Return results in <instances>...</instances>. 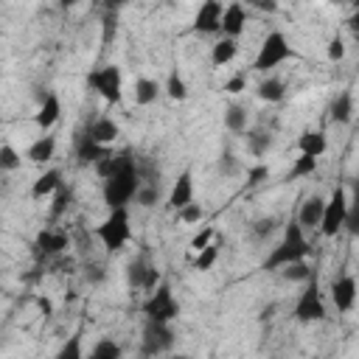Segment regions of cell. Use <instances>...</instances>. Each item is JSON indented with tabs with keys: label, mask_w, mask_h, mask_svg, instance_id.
Listing matches in <instances>:
<instances>
[{
	"label": "cell",
	"mask_w": 359,
	"mask_h": 359,
	"mask_svg": "<svg viewBox=\"0 0 359 359\" xmlns=\"http://www.w3.org/2000/svg\"><path fill=\"white\" fill-rule=\"evenodd\" d=\"M317 165H320V160L317 157H309V154H300L297 160H294V165H292V171H289V180L294 177H311L314 171H317Z\"/></svg>",
	"instance_id": "35"
},
{
	"label": "cell",
	"mask_w": 359,
	"mask_h": 359,
	"mask_svg": "<svg viewBox=\"0 0 359 359\" xmlns=\"http://www.w3.org/2000/svg\"><path fill=\"white\" fill-rule=\"evenodd\" d=\"M157 95H160V87H157L154 79H137V81H135V104H137V107L154 104Z\"/></svg>",
	"instance_id": "28"
},
{
	"label": "cell",
	"mask_w": 359,
	"mask_h": 359,
	"mask_svg": "<svg viewBox=\"0 0 359 359\" xmlns=\"http://www.w3.org/2000/svg\"><path fill=\"white\" fill-rule=\"evenodd\" d=\"M280 272H283L286 280H306V278L311 275V269H309L303 261H300V264H292V266H286V269H280Z\"/></svg>",
	"instance_id": "41"
},
{
	"label": "cell",
	"mask_w": 359,
	"mask_h": 359,
	"mask_svg": "<svg viewBox=\"0 0 359 359\" xmlns=\"http://www.w3.org/2000/svg\"><path fill=\"white\" fill-rule=\"evenodd\" d=\"M87 87L95 90L107 104H121L123 98V76L118 65H104L87 73Z\"/></svg>",
	"instance_id": "7"
},
{
	"label": "cell",
	"mask_w": 359,
	"mask_h": 359,
	"mask_svg": "<svg viewBox=\"0 0 359 359\" xmlns=\"http://www.w3.org/2000/svg\"><path fill=\"white\" fill-rule=\"evenodd\" d=\"M73 205V188H67L65 182L53 191V205H50V216L53 219H59V216H65L67 213V208Z\"/></svg>",
	"instance_id": "30"
},
{
	"label": "cell",
	"mask_w": 359,
	"mask_h": 359,
	"mask_svg": "<svg viewBox=\"0 0 359 359\" xmlns=\"http://www.w3.org/2000/svg\"><path fill=\"white\" fill-rule=\"evenodd\" d=\"M87 359H123V348H121V342H115L112 337H104V339H98V342L90 348Z\"/></svg>",
	"instance_id": "27"
},
{
	"label": "cell",
	"mask_w": 359,
	"mask_h": 359,
	"mask_svg": "<svg viewBox=\"0 0 359 359\" xmlns=\"http://www.w3.org/2000/svg\"><path fill=\"white\" fill-rule=\"evenodd\" d=\"M323 205H325V199L323 196H309L303 205H300V213H297V224L303 227V230H309V227H320V219H323Z\"/></svg>",
	"instance_id": "20"
},
{
	"label": "cell",
	"mask_w": 359,
	"mask_h": 359,
	"mask_svg": "<svg viewBox=\"0 0 359 359\" xmlns=\"http://www.w3.org/2000/svg\"><path fill=\"white\" fill-rule=\"evenodd\" d=\"M140 311L146 314V323H171L180 317V303L171 292L168 280H160L154 292H149V297L140 303Z\"/></svg>",
	"instance_id": "6"
},
{
	"label": "cell",
	"mask_w": 359,
	"mask_h": 359,
	"mask_svg": "<svg viewBox=\"0 0 359 359\" xmlns=\"http://www.w3.org/2000/svg\"><path fill=\"white\" fill-rule=\"evenodd\" d=\"M0 233H3V222H0Z\"/></svg>",
	"instance_id": "48"
},
{
	"label": "cell",
	"mask_w": 359,
	"mask_h": 359,
	"mask_svg": "<svg viewBox=\"0 0 359 359\" xmlns=\"http://www.w3.org/2000/svg\"><path fill=\"white\" fill-rule=\"evenodd\" d=\"M236 53H238V42L222 36V39L213 45V50H210V65H213V67H224V65H230V62L236 59Z\"/></svg>",
	"instance_id": "25"
},
{
	"label": "cell",
	"mask_w": 359,
	"mask_h": 359,
	"mask_svg": "<svg viewBox=\"0 0 359 359\" xmlns=\"http://www.w3.org/2000/svg\"><path fill=\"white\" fill-rule=\"evenodd\" d=\"M165 95L174 98V101H185V98H188V84H185V79L180 76L177 67H174V70L168 73V79H165Z\"/></svg>",
	"instance_id": "31"
},
{
	"label": "cell",
	"mask_w": 359,
	"mask_h": 359,
	"mask_svg": "<svg viewBox=\"0 0 359 359\" xmlns=\"http://www.w3.org/2000/svg\"><path fill=\"white\" fill-rule=\"evenodd\" d=\"M309 255H311V244H309V238H306V230H303L297 222H289V224L283 227L280 241H278V244L272 247V252L264 258L261 269H266V272H280V269H286V266H292V264L306 261Z\"/></svg>",
	"instance_id": "2"
},
{
	"label": "cell",
	"mask_w": 359,
	"mask_h": 359,
	"mask_svg": "<svg viewBox=\"0 0 359 359\" xmlns=\"http://www.w3.org/2000/svg\"><path fill=\"white\" fill-rule=\"evenodd\" d=\"M39 309H42V311H45V314H50V303H48V300H45V297H39Z\"/></svg>",
	"instance_id": "46"
},
{
	"label": "cell",
	"mask_w": 359,
	"mask_h": 359,
	"mask_svg": "<svg viewBox=\"0 0 359 359\" xmlns=\"http://www.w3.org/2000/svg\"><path fill=\"white\" fill-rule=\"evenodd\" d=\"M213 236H216V227H213V224H208L205 230H199V233H196V236L191 238V247H194V250L199 252V250H205V247H208V244L213 241Z\"/></svg>",
	"instance_id": "38"
},
{
	"label": "cell",
	"mask_w": 359,
	"mask_h": 359,
	"mask_svg": "<svg viewBox=\"0 0 359 359\" xmlns=\"http://www.w3.org/2000/svg\"><path fill=\"white\" fill-rule=\"evenodd\" d=\"M168 359H191V356H185V353H180V356H177V353H174V356H168Z\"/></svg>",
	"instance_id": "47"
},
{
	"label": "cell",
	"mask_w": 359,
	"mask_h": 359,
	"mask_svg": "<svg viewBox=\"0 0 359 359\" xmlns=\"http://www.w3.org/2000/svg\"><path fill=\"white\" fill-rule=\"evenodd\" d=\"M275 227H278V219L275 216H266V219L255 222V233L258 236H269V233H275Z\"/></svg>",
	"instance_id": "44"
},
{
	"label": "cell",
	"mask_w": 359,
	"mask_h": 359,
	"mask_svg": "<svg viewBox=\"0 0 359 359\" xmlns=\"http://www.w3.org/2000/svg\"><path fill=\"white\" fill-rule=\"evenodd\" d=\"M216 258H219V244H216V241H210L205 250H199V252H196L194 269H199V272H208V269H213Z\"/></svg>",
	"instance_id": "34"
},
{
	"label": "cell",
	"mask_w": 359,
	"mask_h": 359,
	"mask_svg": "<svg viewBox=\"0 0 359 359\" xmlns=\"http://www.w3.org/2000/svg\"><path fill=\"white\" fill-rule=\"evenodd\" d=\"M266 177H269V168H266L264 163L252 165V168L247 171V188H255V185H261V182H264Z\"/></svg>",
	"instance_id": "40"
},
{
	"label": "cell",
	"mask_w": 359,
	"mask_h": 359,
	"mask_svg": "<svg viewBox=\"0 0 359 359\" xmlns=\"http://www.w3.org/2000/svg\"><path fill=\"white\" fill-rule=\"evenodd\" d=\"M22 163L20 151L11 143H0V171H17Z\"/></svg>",
	"instance_id": "36"
},
{
	"label": "cell",
	"mask_w": 359,
	"mask_h": 359,
	"mask_svg": "<svg viewBox=\"0 0 359 359\" xmlns=\"http://www.w3.org/2000/svg\"><path fill=\"white\" fill-rule=\"evenodd\" d=\"M222 11H224V3L219 0H205L194 17V31L196 34H219V25H222Z\"/></svg>",
	"instance_id": "11"
},
{
	"label": "cell",
	"mask_w": 359,
	"mask_h": 359,
	"mask_svg": "<svg viewBox=\"0 0 359 359\" xmlns=\"http://www.w3.org/2000/svg\"><path fill=\"white\" fill-rule=\"evenodd\" d=\"M247 146H250V151L255 154V157H261V154H266L269 151V146H272V135L269 132H247Z\"/></svg>",
	"instance_id": "32"
},
{
	"label": "cell",
	"mask_w": 359,
	"mask_h": 359,
	"mask_svg": "<svg viewBox=\"0 0 359 359\" xmlns=\"http://www.w3.org/2000/svg\"><path fill=\"white\" fill-rule=\"evenodd\" d=\"M244 25H247V8H244L241 3H230V6H224L219 34H222L224 39H238V36L244 34Z\"/></svg>",
	"instance_id": "12"
},
{
	"label": "cell",
	"mask_w": 359,
	"mask_h": 359,
	"mask_svg": "<svg viewBox=\"0 0 359 359\" xmlns=\"http://www.w3.org/2000/svg\"><path fill=\"white\" fill-rule=\"evenodd\" d=\"M98 241L104 244L107 252H118L126 247V241L132 238V227H129V208H115L107 213V219L95 227Z\"/></svg>",
	"instance_id": "3"
},
{
	"label": "cell",
	"mask_w": 359,
	"mask_h": 359,
	"mask_svg": "<svg viewBox=\"0 0 359 359\" xmlns=\"http://www.w3.org/2000/svg\"><path fill=\"white\" fill-rule=\"evenodd\" d=\"M297 149H300V154H309V157H323L325 154V149H328V140H325V132H320V129H306L300 137H297Z\"/></svg>",
	"instance_id": "18"
},
{
	"label": "cell",
	"mask_w": 359,
	"mask_h": 359,
	"mask_svg": "<svg viewBox=\"0 0 359 359\" xmlns=\"http://www.w3.org/2000/svg\"><path fill=\"white\" fill-rule=\"evenodd\" d=\"M252 6H258L261 11H275V8H278V3H272V0H269V3H266V0H258V3H252Z\"/></svg>",
	"instance_id": "45"
},
{
	"label": "cell",
	"mask_w": 359,
	"mask_h": 359,
	"mask_svg": "<svg viewBox=\"0 0 359 359\" xmlns=\"http://www.w3.org/2000/svg\"><path fill=\"white\" fill-rule=\"evenodd\" d=\"M194 202V174L185 168L177 180H174V185H171V194H168V208L177 213L180 208H185V205H191Z\"/></svg>",
	"instance_id": "16"
},
{
	"label": "cell",
	"mask_w": 359,
	"mask_h": 359,
	"mask_svg": "<svg viewBox=\"0 0 359 359\" xmlns=\"http://www.w3.org/2000/svg\"><path fill=\"white\" fill-rule=\"evenodd\" d=\"M202 216H205V210H202V205H199V202H191V205H185V208H180V210H177V222H182V224L202 222Z\"/></svg>",
	"instance_id": "37"
},
{
	"label": "cell",
	"mask_w": 359,
	"mask_h": 359,
	"mask_svg": "<svg viewBox=\"0 0 359 359\" xmlns=\"http://www.w3.org/2000/svg\"><path fill=\"white\" fill-rule=\"evenodd\" d=\"M328 112H331V121H334V123H351V121H353V93H351V90H342V93L331 101Z\"/></svg>",
	"instance_id": "21"
},
{
	"label": "cell",
	"mask_w": 359,
	"mask_h": 359,
	"mask_svg": "<svg viewBox=\"0 0 359 359\" xmlns=\"http://www.w3.org/2000/svg\"><path fill=\"white\" fill-rule=\"evenodd\" d=\"M244 87H247V76H244V73H236L233 79H227V81H224V93H230V95L241 93Z\"/></svg>",
	"instance_id": "42"
},
{
	"label": "cell",
	"mask_w": 359,
	"mask_h": 359,
	"mask_svg": "<svg viewBox=\"0 0 359 359\" xmlns=\"http://www.w3.org/2000/svg\"><path fill=\"white\" fill-rule=\"evenodd\" d=\"M53 154H56V135H50V132H42L25 151V157L31 163H48V160H53Z\"/></svg>",
	"instance_id": "19"
},
{
	"label": "cell",
	"mask_w": 359,
	"mask_h": 359,
	"mask_svg": "<svg viewBox=\"0 0 359 359\" xmlns=\"http://www.w3.org/2000/svg\"><path fill=\"white\" fill-rule=\"evenodd\" d=\"M107 154H112V149L93 143V140L81 132V137H79V143H76V157H79L81 163H98V160H104Z\"/></svg>",
	"instance_id": "22"
},
{
	"label": "cell",
	"mask_w": 359,
	"mask_h": 359,
	"mask_svg": "<svg viewBox=\"0 0 359 359\" xmlns=\"http://www.w3.org/2000/svg\"><path fill=\"white\" fill-rule=\"evenodd\" d=\"M292 314H294L297 323H320V320H325L328 309H325V297H323V289H320L317 269H311V275L306 278V286H303Z\"/></svg>",
	"instance_id": "4"
},
{
	"label": "cell",
	"mask_w": 359,
	"mask_h": 359,
	"mask_svg": "<svg viewBox=\"0 0 359 359\" xmlns=\"http://www.w3.org/2000/svg\"><path fill=\"white\" fill-rule=\"evenodd\" d=\"M348 194H345V188L342 185H337L334 191H331V196L325 199V205H323V219H320V233L325 236V238H334L342 227H345V216H348Z\"/></svg>",
	"instance_id": "8"
},
{
	"label": "cell",
	"mask_w": 359,
	"mask_h": 359,
	"mask_svg": "<svg viewBox=\"0 0 359 359\" xmlns=\"http://www.w3.org/2000/svg\"><path fill=\"white\" fill-rule=\"evenodd\" d=\"M157 199H160V182H140V188L135 194V202L140 208H151Z\"/></svg>",
	"instance_id": "33"
},
{
	"label": "cell",
	"mask_w": 359,
	"mask_h": 359,
	"mask_svg": "<svg viewBox=\"0 0 359 359\" xmlns=\"http://www.w3.org/2000/svg\"><path fill=\"white\" fill-rule=\"evenodd\" d=\"M294 56H297V53H294V48L289 45L286 34H283V31H269V34L264 36V42H261L255 59H252V70L266 73V70H272V67H278L280 62H289V59H294Z\"/></svg>",
	"instance_id": "5"
},
{
	"label": "cell",
	"mask_w": 359,
	"mask_h": 359,
	"mask_svg": "<svg viewBox=\"0 0 359 359\" xmlns=\"http://www.w3.org/2000/svg\"><path fill=\"white\" fill-rule=\"evenodd\" d=\"M174 342H177V334L171 323H146L140 337V351L143 356H163L174 348Z\"/></svg>",
	"instance_id": "9"
},
{
	"label": "cell",
	"mask_w": 359,
	"mask_h": 359,
	"mask_svg": "<svg viewBox=\"0 0 359 359\" xmlns=\"http://www.w3.org/2000/svg\"><path fill=\"white\" fill-rule=\"evenodd\" d=\"M247 118H250V112H247V107H241V104H230V107H224V129L227 132H233V135H241V132H247Z\"/></svg>",
	"instance_id": "24"
},
{
	"label": "cell",
	"mask_w": 359,
	"mask_h": 359,
	"mask_svg": "<svg viewBox=\"0 0 359 359\" xmlns=\"http://www.w3.org/2000/svg\"><path fill=\"white\" fill-rule=\"evenodd\" d=\"M236 168H238V163H236L233 151H222V157H219V171H222V174H233Z\"/></svg>",
	"instance_id": "43"
},
{
	"label": "cell",
	"mask_w": 359,
	"mask_h": 359,
	"mask_svg": "<svg viewBox=\"0 0 359 359\" xmlns=\"http://www.w3.org/2000/svg\"><path fill=\"white\" fill-rule=\"evenodd\" d=\"M65 180H62V171L59 168H48V171H42L36 180H34V185H31V199H45V196H53V191L62 185Z\"/></svg>",
	"instance_id": "17"
},
{
	"label": "cell",
	"mask_w": 359,
	"mask_h": 359,
	"mask_svg": "<svg viewBox=\"0 0 359 359\" xmlns=\"http://www.w3.org/2000/svg\"><path fill=\"white\" fill-rule=\"evenodd\" d=\"M325 53H328L331 62H342V59H345V39H342V36H331Z\"/></svg>",
	"instance_id": "39"
},
{
	"label": "cell",
	"mask_w": 359,
	"mask_h": 359,
	"mask_svg": "<svg viewBox=\"0 0 359 359\" xmlns=\"http://www.w3.org/2000/svg\"><path fill=\"white\" fill-rule=\"evenodd\" d=\"M67 244H70V238H67L62 230H53V227L39 230V233H36V238H34V250H36V255H45V258L65 252V250H67Z\"/></svg>",
	"instance_id": "14"
},
{
	"label": "cell",
	"mask_w": 359,
	"mask_h": 359,
	"mask_svg": "<svg viewBox=\"0 0 359 359\" xmlns=\"http://www.w3.org/2000/svg\"><path fill=\"white\" fill-rule=\"evenodd\" d=\"M331 300L342 314H348L356 306V278L351 272H342L331 280Z\"/></svg>",
	"instance_id": "10"
},
{
	"label": "cell",
	"mask_w": 359,
	"mask_h": 359,
	"mask_svg": "<svg viewBox=\"0 0 359 359\" xmlns=\"http://www.w3.org/2000/svg\"><path fill=\"white\" fill-rule=\"evenodd\" d=\"M151 266H154V264L146 258V252L135 255V258L129 261V266H126V280H129V286H132V289H143L146 275H149Z\"/></svg>",
	"instance_id": "23"
},
{
	"label": "cell",
	"mask_w": 359,
	"mask_h": 359,
	"mask_svg": "<svg viewBox=\"0 0 359 359\" xmlns=\"http://www.w3.org/2000/svg\"><path fill=\"white\" fill-rule=\"evenodd\" d=\"M59 118H62V101H59V95L50 90V93H45L39 109L34 112V123H36L42 132H50V126H53Z\"/></svg>",
	"instance_id": "15"
},
{
	"label": "cell",
	"mask_w": 359,
	"mask_h": 359,
	"mask_svg": "<svg viewBox=\"0 0 359 359\" xmlns=\"http://www.w3.org/2000/svg\"><path fill=\"white\" fill-rule=\"evenodd\" d=\"M95 168H98V174L104 177V191H101L104 205H107L109 210L126 208V205L135 199V194H137V188H140V182H143L140 168H137V163H135V154H132V151L107 154L104 160L95 163Z\"/></svg>",
	"instance_id": "1"
},
{
	"label": "cell",
	"mask_w": 359,
	"mask_h": 359,
	"mask_svg": "<svg viewBox=\"0 0 359 359\" xmlns=\"http://www.w3.org/2000/svg\"><path fill=\"white\" fill-rule=\"evenodd\" d=\"M84 135L93 140V143H98V146H112L115 140H118V135H121V126L109 118V115H98V118H93L90 121V126L84 129Z\"/></svg>",
	"instance_id": "13"
},
{
	"label": "cell",
	"mask_w": 359,
	"mask_h": 359,
	"mask_svg": "<svg viewBox=\"0 0 359 359\" xmlns=\"http://www.w3.org/2000/svg\"><path fill=\"white\" fill-rule=\"evenodd\" d=\"M258 98L261 101H269V104H275V101H280L283 95H286V81L283 79H278V76H269V79H264L261 84H258Z\"/></svg>",
	"instance_id": "26"
},
{
	"label": "cell",
	"mask_w": 359,
	"mask_h": 359,
	"mask_svg": "<svg viewBox=\"0 0 359 359\" xmlns=\"http://www.w3.org/2000/svg\"><path fill=\"white\" fill-rule=\"evenodd\" d=\"M53 359H87V353H84V339H81V331L70 334V337L62 342V348L56 351V356H53Z\"/></svg>",
	"instance_id": "29"
}]
</instances>
